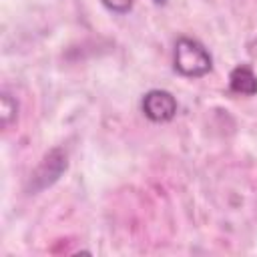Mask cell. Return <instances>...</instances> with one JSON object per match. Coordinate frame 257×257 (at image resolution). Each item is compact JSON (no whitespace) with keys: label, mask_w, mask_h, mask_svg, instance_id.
Here are the masks:
<instances>
[{"label":"cell","mask_w":257,"mask_h":257,"mask_svg":"<svg viewBox=\"0 0 257 257\" xmlns=\"http://www.w3.org/2000/svg\"><path fill=\"white\" fill-rule=\"evenodd\" d=\"M18 118V102L8 94L2 92L0 96V120H2V128H10V124Z\"/></svg>","instance_id":"5"},{"label":"cell","mask_w":257,"mask_h":257,"mask_svg":"<svg viewBox=\"0 0 257 257\" xmlns=\"http://www.w3.org/2000/svg\"><path fill=\"white\" fill-rule=\"evenodd\" d=\"M167 0H155V4H165Z\"/></svg>","instance_id":"7"},{"label":"cell","mask_w":257,"mask_h":257,"mask_svg":"<svg viewBox=\"0 0 257 257\" xmlns=\"http://www.w3.org/2000/svg\"><path fill=\"white\" fill-rule=\"evenodd\" d=\"M102 4L114 14H126L133 8V0H102Z\"/></svg>","instance_id":"6"},{"label":"cell","mask_w":257,"mask_h":257,"mask_svg":"<svg viewBox=\"0 0 257 257\" xmlns=\"http://www.w3.org/2000/svg\"><path fill=\"white\" fill-rule=\"evenodd\" d=\"M173 68L187 78H199L211 72L213 68V58L209 50L195 38L181 36L175 42L173 50Z\"/></svg>","instance_id":"1"},{"label":"cell","mask_w":257,"mask_h":257,"mask_svg":"<svg viewBox=\"0 0 257 257\" xmlns=\"http://www.w3.org/2000/svg\"><path fill=\"white\" fill-rule=\"evenodd\" d=\"M68 167V161H66V153L62 149H50L40 165L36 167V171L32 173V179H30V193H38L46 187H50L52 183H56L60 179V175L66 171Z\"/></svg>","instance_id":"2"},{"label":"cell","mask_w":257,"mask_h":257,"mask_svg":"<svg viewBox=\"0 0 257 257\" xmlns=\"http://www.w3.org/2000/svg\"><path fill=\"white\" fill-rule=\"evenodd\" d=\"M141 110L153 122H169L177 114V98L169 90L153 88L143 96Z\"/></svg>","instance_id":"3"},{"label":"cell","mask_w":257,"mask_h":257,"mask_svg":"<svg viewBox=\"0 0 257 257\" xmlns=\"http://www.w3.org/2000/svg\"><path fill=\"white\" fill-rule=\"evenodd\" d=\"M229 90L241 96L257 94V74L249 64H239L229 74Z\"/></svg>","instance_id":"4"}]
</instances>
